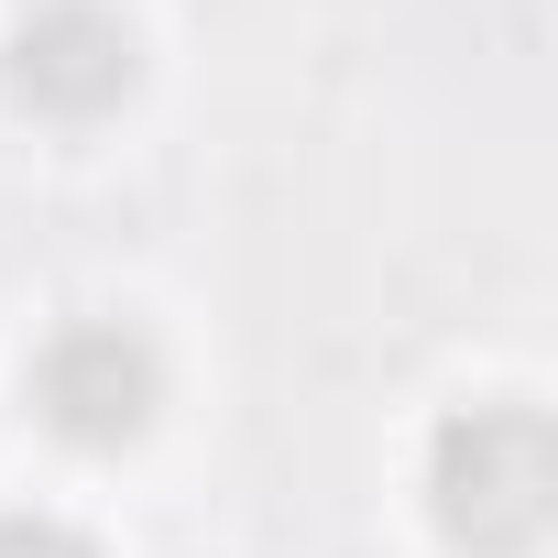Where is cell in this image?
<instances>
[{
    "label": "cell",
    "mask_w": 558,
    "mask_h": 558,
    "mask_svg": "<svg viewBox=\"0 0 558 558\" xmlns=\"http://www.w3.org/2000/svg\"><path fill=\"white\" fill-rule=\"evenodd\" d=\"M427 504L482 558L536 547L547 514H558V438H547V416L536 405H460V416H438V438H427Z\"/></svg>",
    "instance_id": "obj_1"
},
{
    "label": "cell",
    "mask_w": 558,
    "mask_h": 558,
    "mask_svg": "<svg viewBox=\"0 0 558 558\" xmlns=\"http://www.w3.org/2000/svg\"><path fill=\"white\" fill-rule=\"evenodd\" d=\"M0 77L34 121H110L143 88V34L110 0H34L0 45Z\"/></svg>",
    "instance_id": "obj_2"
},
{
    "label": "cell",
    "mask_w": 558,
    "mask_h": 558,
    "mask_svg": "<svg viewBox=\"0 0 558 558\" xmlns=\"http://www.w3.org/2000/svg\"><path fill=\"white\" fill-rule=\"evenodd\" d=\"M154 405H165V351L132 318H77L34 351V416L66 449H121L154 427Z\"/></svg>",
    "instance_id": "obj_3"
},
{
    "label": "cell",
    "mask_w": 558,
    "mask_h": 558,
    "mask_svg": "<svg viewBox=\"0 0 558 558\" xmlns=\"http://www.w3.org/2000/svg\"><path fill=\"white\" fill-rule=\"evenodd\" d=\"M0 558H99V547L56 514H0Z\"/></svg>",
    "instance_id": "obj_4"
}]
</instances>
